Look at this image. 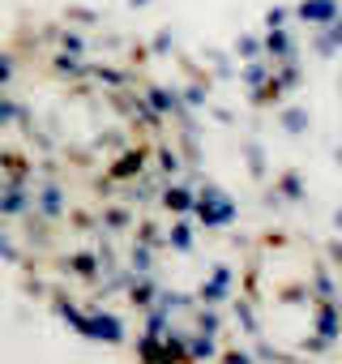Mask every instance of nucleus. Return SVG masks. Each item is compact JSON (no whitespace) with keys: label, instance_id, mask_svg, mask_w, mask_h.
Here are the masks:
<instances>
[{"label":"nucleus","instance_id":"1","mask_svg":"<svg viewBox=\"0 0 342 364\" xmlns=\"http://www.w3.org/2000/svg\"><path fill=\"white\" fill-rule=\"evenodd\" d=\"M141 163H145V154H141V150H133V154H124L120 163H111V176H116V180H128Z\"/></svg>","mask_w":342,"mask_h":364}]
</instances>
